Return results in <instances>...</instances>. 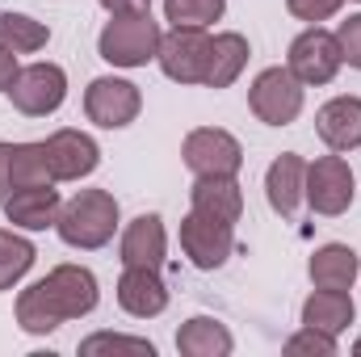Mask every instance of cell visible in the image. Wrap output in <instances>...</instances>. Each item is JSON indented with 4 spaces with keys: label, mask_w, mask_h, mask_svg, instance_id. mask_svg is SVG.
<instances>
[{
    "label": "cell",
    "mask_w": 361,
    "mask_h": 357,
    "mask_svg": "<svg viewBox=\"0 0 361 357\" xmlns=\"http://www.w3.org/2000/svg\"><path fill=\"white\" fill-rule=\"evenodd\" d=\"M59 240L68 248L97 253L114 240L118 231V198L109 189H80L59 206V223H55Z\"/></svg>",
    "instance_id": "cell-1"
},
{
    "label": "cell",
    "mask_w": 361,
    "mask_h": 357,
    "mask_svg": "<svg viewBox=\"0 0 361 357\" xmlns=\"http://www.w3.org/2000/svg\"><path fill=\"white\" fill-rule=\"evenodd\" d=\"M160 21H152V8L147 13H114L105 21V30L97 34V55L109 63V68H147L160 51Z\"/></svg>",
    "instance_id": "cell-2"
},
{
    "label": "cell",
    "mask_w": 361,
    "mask_h": 357,
    "mask_svg": "<svg viewBox=\"0 0 361 357\" xmlns=\"http://www.w3.org/2000/svg\"><path fill=\"white\" fill-rule=\"evenodd\" d=\"M180 160L193 177H240L244 169V147L231 131L223 126H197L180 143Z\"/></svg>",
    "instance_id": "cell-3"
},
{
    "label": "cell",
    "mask_w": 361,
    "mask_h": 357,
    "mask_svg": "<svg viewBox=\"0 0 361 357\" xmlns=\"http://www.w3.org/2000/svg\"><path fill=\"white\" fill-rule=\"evenodd\" d=\"M353 193H357V181H353V169L341 152L332 156H319L307 164V185H302V202L324 214V219H336L353 206Z\"/></svg>",
    "instance_id": "cell-4"
},
{
    "label": "cell",
    "mask_w": 361,
    "mask_h": 357,
    "mask_svg": "<svg viewBox=\"0 0 361 357\" xmlns=\"http://www.w3.org/2000/svg\"><path fill=\"white\" fill-rule=\"evenodd\" d=\"M180 253L189 257L193 269H214L227 265V257L235 253V223H223L214 214H202V210H189L180 219Z\"/></svg>",
    "instance_id": "cell-5"
},
{
    "label": "cell",
    "mask_w": 361,
    "mask_h": 357,
    "mask_svg": "<svg viewBox=\"0 0 361 357\" xmlns=\"http://www.w3.org/2000/svg\"><path fill=\"white\" fill-rule=\"evenodd\" d=\"M286 68H290L307 89H311V85H315V89H319V85H332V80H336V72L345 68L336 34H332V30H324V25H307V30L290 42Z\"/></svg>",
    "instance_id": "cell-6"
},
{
    "label": "cell",
    "mask_w": 361,
    "mask_h": 357,
    "mask_svg": "<svg viewBox=\"0 0 361 357\" xmlns=\"http://www.w3.org/2000/svg\"><path fill=\"white\" fill-rule=\"evenodd\" d=\"M302 89L307 85L290 68H265L248 89V109L265 126H290L302 114Z\"/></svg>",
    "instance_id": "cell-7"
},
{
    "label": "cell",
    "mask_w": 361,
    "mask_h": 357,
    "mask_svg": "<svg viewBox=\"0 0 361 357\" xmlns=\"http://www.w3.org/2000/svg\"><path fill=\"white\" fill-rule=\"evenodd\" d=\"M8 101L25 118H47L68 101V72L59 63H25L8 89Z\"/></svg>",
    "instance_id": "cell-8"
},
{
    "label": "cell",
    "mask_w": 361,
    "mask_h": 357,
    "mask_svg": "<svg viewBox=\"0 0 361 357\" xmlns=\"http://www.w3.org/2000/svg\"><path fill=\"white\" fill-rule=\"evenodd\" d=\"M206 55H210V34L197 25H173L160 38L156 63L173 85H202L206 76Z\"/></svg>",
    "instance_id": "cell-9"
},
{
    "label": "cell",
    "mask_w": 361,
    "mask_h": 357,
    "mask_svg": "<svg viewBox=\"0 0 361 357\" xmlns=\"http://www.w3.org/2000/svg\"><path fill=\"white\" fill-rule=\"evenodd\" d=\"M143 109V92L139 85L122 80V76H97L89 89H85V114H89L92 126L101 131H122L139 118Z\"/></svg>",
    "instance_id": "cell-10"
},
{
    "label": "cell",
    "mask_w": 361,
    "mask_h": 357,
    "mask_svg": "<svg viewBox=\"0 0 361 357\" xmlns=\"http://www.w3.org/2000/svg\"><path fill=\"white\" fill-rule=\"evenodd\" d=\"M42 147H47V164H51L55 185H59V181L89 177V173H97V164H101V147H97V139L85 135V131H72V126L47 135Z\"/></svg>",
    "instance_id": "cell-11"
},
{
    "label": "cell",
    "mask_w": 361,
    "mask_h": 357,
    "mask_svg": "<svg viewBox=\"0 0 361 357\" xmlns=\"http://www.w3.org/2000/svg\"><path fill=\"white\" fill-rule=\"evenodd\" d=\"M118 307L135 320H156L169 311V286L160 269L152 265H122L118 277Z\"/></svg>",
    "instance_id": "cell-12"
},
{
    "label": "cell",
    "mask_w": 361,
    "mask_h": 357,
    "mask_svg": "<svg viewBox=\"0 0 361 357\" xmlns=\"http://www.w3.org/2000/svg\"><path fill=\"white\" fill-rule=\"evenodd\" d=\"M0 206H4V219H8L13 227H21V231H47V227L59 223L63 198H59L55 185H21V189H13Z\"/></svg>",
    "instance_id": "cell-13"
},
{
    "label": "cell",
    "mask_w": 361,
    "mask_h": 357,
    "mask_svg": "<svg viewBox=\"0 0 361 357\" xmlns=\"http://www.w3.org/2000/svg\"><path fill=\"white\" fill-rule=\"evenodd\" d=\"M315 135L324 139L328 152H357L361 147V97H332L315 114Z\"/></svg>",
    "instance_id": "cell-14"
},
{
    "label": "cell",
    "mask_w": 361,
    "mask_h": 357,
    "mask_svg": "<svg viewBox=\"0 0 361 357\" xmlns=\"http://www.w3.org/2000/svg\"><path fill=\"white\" fill-rule=\"evenodd\" d=\"M169 257V231L160 214H139L126 223L122 240H118V261L122 265H152L160 269Z\"/></svg>",
    "instance_id": "cell-15"
},
{
    "label": "cell",
    "mask_w": 361,
    "mask_h": 357,
    "mask_svg": "<svg viewBox=\"0 0 361 357\" xmlns=\"http://www.w3.org/2000/svg\"><path fill=\"white\" fill-rule=\"evenodd\" d=\"M47 282H51V290H55V298H59L68 320H85L101 303V286H97L92 269L85 265H55L47 273Z\"/></svg>",
    "instance_id": "cell-16"
},
{
    "label": "cell",
    "mask_w": 361,
    "mask_h": 357,
    "mask_svg": "<svg viewBox=\"0 0 361 357\" xmlns=\"http://www.w3.org/2000/svg\"><path fill=\"white\" fill-rule=\"evenodd\" d=\"M302 185H307V160L298 152H281L265 173V198L281 219H294L302 206Z\"/></svg>",
    "instance_id": "cell-17"
},
{
    "label": "cell",
    "mask_w": 361,
    "mask_h": 357,
    "mask_svg": "<svg viewBox=\"0 0 361 357\" xmlns=\"http://www.w3.org/2000/svg\"><path fill=\"white\" fill-rule=\"evenodd\" d=\"M248 38L235 34V30H223L210 38V55H206V76L202 85L206 89H231L240 80V72L248 68Z\"/></svg>",
    "instance_id": "cell-18"
},
{
    "label": "cell",
    "mask_w": 361,
    "mask_h": 357,
    "mask_svg": "<svg viewBox=\"0 0 361 357\" xmlns=\"http://www.w3.org/2000/svg\"><path fill=\"white\" fill-rule=\"evenodd\" d=\"M17 324H21V332H30V337H47V332H55L59 324H68V315H63V307H59V298H55V290H51L47 277L30 282V286L17 294Z\"/></svg>",
    "instance_id": "cell-19"
},
{
    "label": "cell",
    "mask_w": 361,
    "mask_h": 357,
    "mask_svg": "<svg viewBox=\"0 0 361 357\" xmlns=\"http://www.w3.org/2000/svg\"><path fill=\"white\" fill-rule=\"evenodd\" d=\"M189 206L202 210V214H214L223 223H240V214H244V189H240L235 177H193Z\"/></svg>",
    "instance_id": "cell-20"
},
{
    "label": "cell",
    "mask_w": 361,
    "mask_h": 357,
    "mask_svg": "<svg viewBox=\"0 0 361 357\" xmlns=\"http://www.w3.org/2000/svg\"><path fill=\"white\" fill-rule=\"evenodd\" d=\"M357 320V307H353V294L349 290H319L302 303V328H319L328 337H341L349 324Z\"/></svg>",
    "instance_id": "cell-21"
},
{
    "label": "cell",
    "mask_w": 361,
    "mask_h": 357,
    "mask_svg": "<svg viewBox=\"0 0 361 357\" xmlns=\"http://www.w3.org/2000/svg\"><path fill=\"white\" fill-rule=\"evenodd\" d=\"M307 273H311V286H319V290H353L361 261L349 244H324L311 253Z\"/></svg>",
    "instance_id": "cell-22"
},
{
    "label": "cell",
    "mask_w": 361,
    "mask_h": 357,
    "mask_svg": "<svg viewBox=\"0 0 361 357\" xmlns=\"http://www.w3.org/2000/svg\"><path fill=\"white\" fill-rule=\"evenodd\" d=\"M231 349H235V337L210 315H193L177 328V353L185 357H227Z\"/></svg>",
    "instance_id": "cell-23"
},
{
    "label": "cell",
    "mask_w": 361,
    "mask_h": 357,
    "mask_svg": "<svg viewBox=\"0 0 361 357\" xmlns=\"http://www.w3.org/2000/svg\"><path fill=\"white\" fill-rule=\"evenodd\" d=\"M51 42V25L30 13H0V47L13 55H34Z\"/></svg>",
    "instance_id": "cell-24"
},
{
    "label": "cell",
    "mask_w": 361,
    "mask_h": 357,
    "mask_svg": "<svg viewBox=\"0 0 361 357\" xmlns=\"http://www.w3.org/2000/svg\"><path fill=\"white\" fill-rule=\"evenodd\" d=\"M34 244L8 227H0V290H13L30 269H34Z\"/></svg>",
    "instance_id": "cell-25"
},
{
    "label": "cell",
    "mask_w": 361,
    "mask_h": 357,
    "mask_svg": "<svg viewBox=\"0 0 361 357\" xmlns=\"http://www.w3.org/2000/svg\"><path fill=\"white\" fill-rule=\"evenodd\" d=\"M8 173H13V189H21V185H55L42 143H13Z\"/></svg>",
    "instance_id": "cell-26"
},
{
    "label": "cell",
    "mask_w": 361,
    "mask_h": 357,
    "mask_svg": "<svg viewBox=\"0 0 361 357\" xmlns=\"http://www.w3.org/2000/svg\"><path fill=\"white\" fill-rule=\"evenodd\" d=\"M227 13V0H164V17L173 25H214L219 17Z\"/></svg>",
    "instance_id": "cell-27"
},
{
    "label": "cell",
    "mask_w": 361,
    "mask_h": 357,
    "mask_svg": "<svg viewBox=\"0 0 361 357\" xmlns=\"http://www.w3.org/2000/svg\"><path fill=\"white\" fill-rule=\"evenodd\" d=\"M101 349H130V353H156V345L152 341H143V337H122V332H92L80 341V353H101Z\"/></svg>",
    "instance_id": "cell-28"
},
{
    "label": "cell",
    "mask_w": 361,
    "mask_h": 357,
    "mask_svg": "<svg viewBox=\"0 0 361 357\" xmlns=\"http://www.w3.org/2000/svg\"><path fill=\"white\" fill-rule=\"evenodd\" d=\"M286 349L290 353H319V357H332L341 345H336V337H328V332H319V328H298L290 341H286Z\"/></svg>",
    "instance_id": "cell-29"
},
{
    "label": "cell",
    "mask_w": 361,
    "mask_h": 357,
    "mask_svg": "<svg viewBox=\"0 0 361 357\" xmlns=\"http://www.w3.org/2000/svg\"><path fill=\"white\" fill-rule=\"evenodd\" d=\"M341 4H345V0H286L290 17H298V21H307V25H319V21H328V17H336Z\"/></svg>",
    "instance_id": "cell-30"
},
{
    "label": "cell",
    "mask_w": 361,
    "mask_h": 357,
    "mask_svg": "<svg viewBox=\"0 0 361 357\" xmlns=\"http://www.w3.org/2000/svg\"><path fill=\"white\" fill-rule=\"evenodd\" d=\"M336 42H341V59L361 72V13H353L349 21L336 25Z\"/></svg>",
    "instance_id": "cell-31"
},
{
    "label": "cell",
    "mask_w": 361,
    "mask_h": 357,
    "mask_svg": "<svg viewBox=\"0 0 361 357\" xmlns=\"http://www.w3.org/2000/svg\"><path fill=\"white\" fill-rule=\"evenodd\" d=\"M17 72H21V63H17V55L8 51V47H0V92L13 89V80H17Z\"/></svg>",
    "instance_id": "cell-32"
},
{
    "label": "cell",
    "mask_w": 361,
    "mask_h": 357,
    "mask_svg": "<svg viewBox=\"0 0 361 357\" xmlns=\"http://www.w3.org/2000/svg\"><path fill=\"white\" fill-rule=\"evenodd\" d=\"M97 4H101L109 17H114V13H147V8H152V0H97Z\"/></svg>",
    "instance_id": "cell-33"
},
{
    "label": "cell",
    "mask_w": 361,
    "mask_h": 357,
    "mask_svg": "<svg viewBox=\"0 0 361 357\" xmlns=\"http://www.w3.org/2000/svg\"><path fill=\"white\" fill-rule=\"evenodd\" d=\"M8 156H13V143H0V202L13 193V173H8Z\"/></svg>",
    "instance_id": "cell-34"
},
{
    "label": "cell",
    "mask_w": 361,
    "mask_h": 357,
    "mask_svg": "<svg viewBox=\"0 0 361 357\" xmlns=\"http://www.w3.org/2000/svg\"><path fill=\"white\" fill-rule=\"evenodd\" d=\"M353 353H361V337H357V341H353Z\"/></svg>",
    "instance_id": "cell-35"
}]
</instances>
